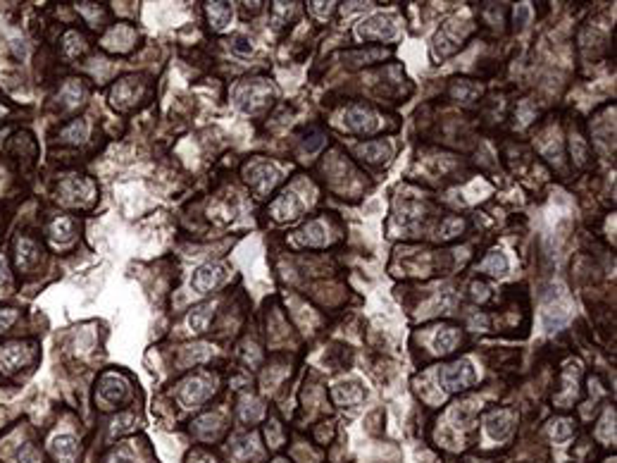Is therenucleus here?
I'll return each instance as SVG.
<instances>
[{
  "instance_id": "nucleus-1",
  "label": "nucleus",
  "mask_w": 617,
  "mask_h": 463,
  "mask_svg": "<svg viewBox=\"0 0 617 463\" xmlns=\"http://www.w3.org/2000/svg\"><path fill=\"white\" fill-rule=\"evenodd\" d=\"M475 380H477L475 366L468 359L453 361L446 368H441L439 373V383L446 392H463L475 385Z\"/></svg>"
},
{
  "instance_id": "nucleus-2",
  "label": "nucleus",
  "mask_w": 617,
  "mask_h": 463,
  "mask_svg": "<svg viewBox=\"0 0 617 463\" xmlns=\"http://www.w3.org/2000/svg\"><path fill=\"white\" fill-rule=\"evenodd\" d=\"M269 98H272V89H269V84L262 79L248 81V84H241L236 89V105L243 112H257L267 105Z\"/></svg>"
},
{
  "instance_id": "nucleus-3",
  "label": "nucleus",
  "mask_w": 617,
  "mask_h": 463,
  "mask_svg": "<svg viewBox=\"0 0 617 463\" xmlns=\"http://www.w3.org/2000/svg\"><path fill=\"white\" fill-rule=\"evenodd\" d=\"M358 36L367 41H391L398 36V22L393 15H372L358 27Z\"/></svg>"
},
{
  "instance_id": "nucleus-4",
  "label": "nucleus",
  "mask_w": 617,
  "mask_h": 463,
  "mask_svg": "<svg viewBox=\"0 0 617 463\" xmlns=\"http://www.w3.org/2000/svg\"><path fill=\"white\" fill-rule=\"evenodd\" d=\"M245 181L250 184V189L255 191L257 198H262L269 189H274V184L279 181V170L272 165V162L257 160L245 170Z\"/></svg>"
},
{
  "instance_id": "nucleus-5",
  "label": "nucleus",
  "mask_w": 617,
  "mask_h": 463,
  "mask_svg": "<svg viewBox=\"0 0 617 463\" xmlns=\"http://www.w3.org/2000/svg\"><path fill=\"white\" fill-rule=\"evenodd\" d=\"M210 394H212L210 380H207L205 375H193V378H188V380H184V383L179 385L176 397H179V402L184 404L186 409H193V406L203 404Z\"/></svg>"
},
{
  "instance_id": "nucleus-6",
  "label": "nucleus",
  "mask_w": 617,
  "mask_h": 463,
  "mask_svg": "<svg viewBox=\"0 0 617 463\" xmlns=\"http://www.w3.org/2000/svg\"><path fill=\"white\" fill-rule=\"evenodd\" d=\"M468 29L470 24H460V20L446 24L436 36V55L446 58V55H451L453 51H458V46H463V39L465 34H468Z\"/></svg>"
},
{
  "instance_id": "nucleus-7",
  "label": "nucleus",
  "mask_w": 617,
  "mask_h": 463,
  "mask_svg": "<svg viewBox=\"0 0 617 463\" xmlns=\"http://www.w3.org/2000/svg\"><path fill=\"white\" fill-rule=\"evenodd\" d=\"M31 361V347L22 342H10L0 349V371L5 373H15L20 371L24 363Z\"/></svg>"
},
{
  "instance_id": "nucleus-8",
  "label": "nucleus",
  "mask_w": 617,
  "mask_h": 463,
  "mask_svg": "<svg viewBox=\"0 0 617 463\" xmlns=\"http://www.w3.org/2000/svg\"><path fill=\"white\" fill-rule=\"evenodd\" d=\"M343 122L350 131H358V134H369V131L377 129L374 112L369 108H365V105H353V108L346 110Z\"/></svg>"
},
{
  "instance_id": "nucleus-9",
  "label": "nucleus",
  "mask_w": 617,
  "mask_h": 463,
  "mask_svg": "<svg viewBox=\"0 0 617 463\" xmlns=\"http://www.w3.org/2000/svg\"><path fill=\"white\" fill-rule=\"evenodd\" d=\"M60 191L62 196H65V201L69 203H84V201H91L93 198V191H96V186H93L91 179H84V177H69L60 184Z\"/></svg>"
},
{
  "instance_id": "nucleus-10",
  "label": "nucleus",
  "mask_w": 617,
  "mask_h": 463,
  "mask_svg": "<svg viewBox=\"0 0 617 463\" xmlns=\"http://www.w3.org/2000/svg\"><path fill=\"white\" fill-rule=\"evenodd\" d=\"M134 43H136V31L127 27V24H117V27H112L103 39V46L108 48V51H115V53L131 51Z\"/></svg>"
},
{
  "instance_id": "nucleus-11",
  "label": "nucleus",
  "mask_w": 617,
  "mask_h": 463,
  "mask_svg": "<svg viewBox=\"0 0 617 463\" xmlns=\"http://www.w3.org/2000/svg\"><path fill=\"white\" fill-rule=\"evenodd\" d=\"M98 394H100V399H103V402L119 404V402H124V399H127L129 385H127V380H124V378H119V375L110 373V375H105V378L100 380Z\"/></svg>"
},
{
  "instance_id": "nucleus-12",
  "label": "nucleus",
  "mask_w": 617,
  "mask_h": 463,
  "mask_svg": "<svg viewBox=\"0 0 617 463\" xmlns=\"http://www.w3.org/2000/svg\"><path fill=\"white\" fill-rule=\"evenodd\" d=\"M224 279V270H222V265H203V267H198L196 272H193V277H191V287H193V291H198V294H207V291H212L215 289V287L222 282Z\"/></svg>"
},
{
  "instance_id": "nucleus-13",
  "label": "nucleus",
  "mask_w": 617,
  "mask_h": 463,
  "mask_svg": "<svg viewBox=\"0 0 617 463\" xmlns=\"http://www.w3.org/2000/svg\"><path fill=\"white\" fill-rule=\"evenodd\" d=\"M513 425H515L513 411H494L487 418V433L491 440H506L513 433Z\"/></svg>"
},
{
  "instance_id": "nucleus-14",
  "label": "nucleus",
  "mask_w": 617,
  "mask_h": 463,
  "mask_svg": "<svg viewBox=\"0 0 617 463\" xmlns=\"http://www.w3.org/2000/svg\"><path fill=\"white\" fill-rule=\"evenodd\" d=\"M300 210H303V201H300L295 193H288V191L281 193L272 203V215L276 220H293V217L300 215Z\"/></svg>"
},
{
  "instance_id": "nucleus-15",
  "label": "nucleus",
  "mask_w": 617,
  "mask_h": 463,
  "mask_svg": "<svg viewBox=\"0 0 617 463\" xmlns=\"http://www.w3.org/2000/svg\"><path fill=\"white\" fill-rule=\"evenodd\" d=\"M50 454L60 463H74V459H77L79 454V444L72 435H60L50 442Z\"/></svg>"
},
{
  "instance_id": "nucleus-16",
  "label": "nucleus",
  "mask_w": 617,
  "mask_h": 463,
  "mask_svg": "<svg viewBox=\"0 0 617 463\" xmlns=\"http://www.w3.org/2000/svg\"><path fill=\"white\" fill-rule=\"evenodd\" d=\"M136 96H138L136 79H122V81H117V84H115L110 98H112V105H115V108L124 110V108H129V105L136 101Z\"/></svg>"
},
{
  "instance_id": "nucleus-17",
  "label": "nucleus",
  "mask_w": 617,
  "mask_h": 463,
  "mask_svg": "<svg viewBox=\"0 0 617 463\" xmlns=\"http://www.w3.org/2000/svg\"><path fill=\"white\" fill-rule=\"evenodd\" d=\"M334 399L341 406H358L365 399V392L358 383H341L334 387Z\"/></svg>"
},
{
  "instance_id": "nucleus-18",
  "label": "nucleus",
  "mask_w": 617,
  "mask_h": 463,
  "mask_svg": "<svg viewBox=\"0 0 617 463\" xmlns=\"http://www.w3.org/2000/svg\"><path fill=\"white\" fill-rule=\"evenodd\" d=\"M207 17H210L212 29L224 31L231 22V5L229 3H207Z\"/></svg>"
},
{
  "instance_id": "nucleus-19",
  "label": "nucleus",
  "mask_w": 617,
  "mask_h": 463,
  "mask_svg": "<svg viewBox=\"0 0 617 463\" xmlns=\"http://www.w3.org/2000/svg\"><path fill=\"white\" fill-rule=\"evenodd\" d=\"M36 260H39V248H36V243L27 239V236H22V239L17 241V267L29 270Z\"/></svg>"
},
{
  "instance_id": "nucleus-20",
  "label": "nucleus",
  "mask_w": 617,
  "mask_h": 463,
  "mask_svg": "<svg viewBox=\"0 0 617 463\" xmlns=\"http://www.w3.org/2000/svg\"><path fill=\"white\" fill-rule=\"evenodd\" d=\"M458 342H460V332H458L456 327H444L434 337V349H436L439 354H451L453 349L458 347Z\"/></svg>"
},
{
  "instance_id": "nucleus-21",
  "label": "nucleus",
  "mask_w": 617,
  "mask_h": 463,
  "mask_svg": "<svg viewBox=\"0 0 617 463\" xmlns=\"http://www.w3.org/2000/svg\"><path fill=\"white\" fill-rule=\"evenodd\" d=\"M210 320H212V303H203L191 311V315H188V327H191L193 332H205Z\"/></svg>"
},
{
  "instance_id": "nucleus-22",
  "label": "nucleus",
  "mask_w": 617,
  "mask_h": 463,
  "mask_svg": "<svg viewBox=\"0 0 617 463\" xmlns=\"http://www.w3.org/2000/svg\"><path fill=\"white\" fill-rule=\"evenodd\" d=\"M86 51V39L79 34V31H67L65 39H62V53L67 58H77Z\"/></svg>"
},
{
  "instance_id": "nucleus-23",
  "label": "nucleus",
  "mask_w": 617,
  "mask_h": 463,
  "mask_svg": "<svg viewBox=\"0 0 617 463\" xmlns=\"http://www.w3.org/2000/svg\"><path fill=\"white\" fill-rule=\"evenodd\" d=\"M508 258L506 255H503L501 251H494V253H489L487 258L482 260V270L484 272H489V275H494V277H501V275H506L508 272Z\"/></svg>"
},
{
  "instance_id": "nucleus-24",
  "label": "nucleus",
  "mask_w": 617,
  "mask_h": 463,
  "mask_svg": "<svg viewBox=\"0 0 617 463\" xmlns=\"http://www.w3.org/2000/svg\"><path fill=\"white\" fill-rule=\"evenodd\" d=\"M360 153L369 162H381L391 155V148H389V143H384V141H367L360 146Z\"/></svg>"
},
{
  "instance_id": "nucleus-25",
  "label": "nucleus",
  "mask_w": 617,
  "mask_h": 463,
  "mask_svg": "<svg viewBox=\"0 0 617 463\" xmlns=\"http://www.w3.org/2000/svg\"><path fill=\"white\" fill-rule=\"evenodd\" d=\"M303 241L307 243V246H322V243L326 241V227L324 222L319 220H312L307 227L303 229Z\"/></svg>"
},
{
  "instance_id": "nucleus-26",
  "label": "nucleus",
  "mask_w": 617,
  "mask_h": 463,
  "mask_svg": "<svg viewBox=\"0 0 617 463\" xmlns=\"http://www.w3.org/2000/svg\"><path fill=\"white\" fill-rule=\"evenodd\" d=\"M84 86L79 84L77 79H69L65 86H62V91H60V98L62 101H65V105H77V103H81V98H84Z\"/></svg>"
},
{
  "instance_id": "nucleus-27",
  "label": "nucleus",
  "mask_w": 617,
  "mask_h": 463,
  "mask_svg": "<svg viewBox=\"0 0 617 463\" xmlns=\"http://www.w3.org/2000/svg\"><path fill=\"white\" fill-rule=\"evenodd\" d=\"M86 136H88V122L86 120H74L69 127L62 129V139L74 141V143L86 141Z\"/></svg>"
},
{
  "instance_id": "nucleus-28",
  "label": "nucleus",
  "mask_w": 617,
  "mask_h": 463,
  "mask_svg": "<svg viewBox=\"0 0 617 463\" xmlns=\"http://www.w3.org/2000/svg\"><path fill=\"white\" fill-rule=\"evenodd\" d=\"M72 229L74 224L69 217H58V220H53V224H50V236L58 241H67L69 236H72Z\"/></svg>"
},
{
  "instance_id": "nucleus-29",
  "label": "nucleus",
  "mask_w": 617,
  "mask_h": 463,
  "mask_svg": "<svg viewBox=\"0 0 617 463\" xmlns=\"http://www.w3.org/2000/svg\"><path fill=\"white\" fill-rule=\"evenodd\" d=\"M253 444H255L253 435H238L234 444H231V454H234L236 459H245V456H250V452L255 449Z\"/></svg>"
},
{
  "instance_id": "nucleus-30",
  "label": "nucleus",
  "mask_w": 617,
  "mask_h": 463,
  "mask_svg": "<svg viewBox=\"0 0 617 463\" xmlns=\"http://www.w3.org/2000/svg\"><path fill=\"white\" fill-rule=\"evenodd\" d=\"M575 433V423L570 418H558V421L551 423V437L553 440H568V437Z\"/></svg>"
},
{
  "instance_id": "nucleus-31",
  "label": "nucleus",
  "mask_w": 617,
  "mask_h": 463,
  "mask_svg": "<svg viewBox=\"0 0 617 463\" xmlns=\"http://www.w3.org/2000/svg\"><path fill=\"white\" fill-rule=\"evenodd\" d=\"M260 406H257L255 399H243V406H241V418L243 421H255L260 416Z\"/></svg>"
},
{
  "instance_id": "nucleus-32",
  "label": "nucleus",
  "mask_w": 617,
  "mask_h": 463,
  "mask_svg": "<svg viewBox=\"0 0 617 463\" xmlns=\"http://www.w3.org/2000/svg\"><path fill=\"white\" fill-rule=\"evenodd\" d=\"M17 463H41V456L31 444H27V447H22L20 454H17Z\"/></svg>"
},
{
  "instance_id": "nucleus-33",
  "label": "nucleus",
  "mask_w": 617,
  "mask_h": 463,
  "mask_svg": "<svg viewBox=\"0 0 617 463\" xmlns=\"http://www.w3.org/2000/svg\"><path fill=\"white\" fill-rule=\"evenodd\" d=\"M129 423H134V416H119V418H115V423H112V435H122V433H127V430H131V425Z\"/></svg>"
},
{
  "instance_id": "nucleus-34",
  "label": "nucleus",
  "mask_w": 617,
  "mask_h": 463,
  "mask_svg": "<svg viewBox=\"0 0 617 463\" xmlns=\"http://www.w3.org/2000/svg\"><path fill=\"white\" fill-rule=\"evenodd\" d=\"M15 320H17V311L15 308H0V332H3V330H8Z\"/></svg>"
},
{
  "instance_id": "nucleus-35",
  "label": "nucleus",
  "mask_w": 617,
  "mask_h": 463,
  "mask_svg": "<svg viewBox=\"0 0 617 463\" xmlns=\"http://www.w3.org/2000/svg\"><path fill=\"white\" fill-rule=\"evenodd\" d=\"M310 10H312V15L319 17V20H326L334 10V3H310Z\"/></svg>"
},
{
  "instance_id": "nucleus-36",
  "label": "nucleus",
  "mask_w": 617,
  "mask_h": 463,
  "mask_svg": "<svg viewBox=\"0 0 617 463\" xmlns=\"http://www.w3.org/2000/svg\"><path fill=\"white\" fill-rule=\"evenodd\" d=\"M487 291H489V289H487V284H482V282H475V284H472V296H475L477 301H484V299L489 296Z\"/></svg>"
},
{
  "instance_id": "nucleus-37",
  "label": "nucleus",
  "mask_w": 617,
  "mask_h": 463,
  "mask_svg": "<svg viewBox=\"0 0 617 463\" xmlns=\"http://www.w3.org/2000/svg\"><path fill=\"white\" fill-rule=\"evenodd\" d=\"M108 463H131V454L124 452V449H119V452H115L110 456Z\"/></svg>"
},
{
  "instance_id": "nucleus-38",
  "label": "nucleus",
  "mask_w": 617,
  "mask_h": 463,
  "mask_svg": "<svg viewBox=\"0 0 617 463\" xmlns=\"http://www.w3.org/2000/svg\"><path fill=\"white\" fill-rule=\"evenodd\" d=\"M8 282V267H5V260L0 258V284Z\"/></svg>"
},
{
  "instance_id": "nucleus-39",
  "label": "nucleus",
  "mask_w": 617,
  "mask_h": 463,
  "mask_svg": "<svg viewBox=\"0 0 617 463\" xmlns=\"http://www.w3.org/2000/svg\"><path fill=\"white\" fill-rule=\"evenodd\" d=\"M276 463H286V461H276Z\"/></svg>"
}]
</instances>
